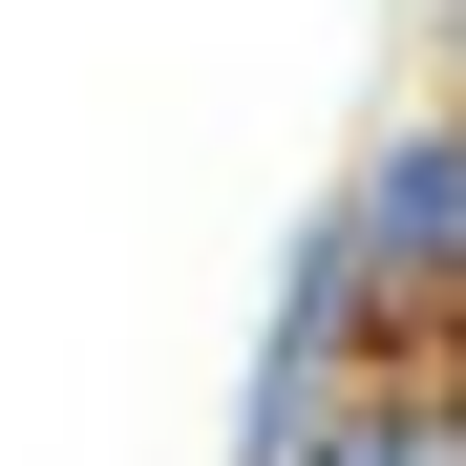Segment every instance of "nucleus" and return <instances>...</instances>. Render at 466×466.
I'll return each mask as SVG.
<instances>
[{"instance_id":"7ed1b4c3","label":"nucleus","mask_w":466,"mask_h":466,"mask_svg":"<svg viewBox=\"0 0 466 466\" xmlns=\"http://www.w3.org/2000/svg\"><path fill=\"white\" fill-rule=\"evenodd\" d=\"M445 86H466V0H445Z\"/></svg>"},{"instance_id":"f03ea898","label":"nucleus","mask_w":466,"mask_h":466,"mask_svg":"<svg viewBox=\"0 0 466 466\" xmlns=\"http://www.w3.org/2000/svg\"><path fill=\"white\" fill-rule=\"evenodd\" d=\"M297 466H466V381L445 360H381V381H339V424Z\"/></svg>"},{"instance_id":"f257e3e1","label":"nucleus","mask_w":466,"mask_h":466,"mask_svg":"<svg viewBox=\"0 0 466 466\" xmlns=\"http://www.w3.org/2000/svg\"><path fill=\"white\" fill-rule=\"evenodd\" d=\"M319 212H339V255H360V297H381V360H445V381H466V86L381 106Z\"/></svg>"}]
</instances>
